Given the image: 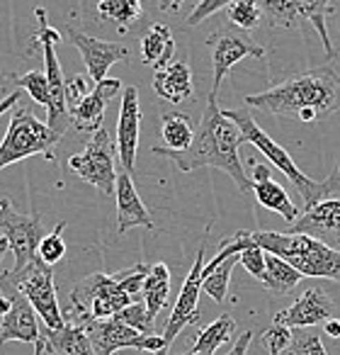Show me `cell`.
Returning <instances> with one entry per match:
<instances>
[{"label":"cell","mask_w":340,"mask_h":355,"mask_svg":"<svg viewBox=\"0 0 340 355\" xmlns=\"http://www.w3.org/2000/svg\"><path fill=\"white\" fill-rule=\"evenodd\" d=\"M251 340H253V331H243V334L238 336L236 343H233V348L229 350L226 355H246L248 348H251Z\"/></svg>","instance_id":"cell-41"},{"label":"cell","mask_w":340,"mask_h":355,"mask_svg":"<svg viewBox=\"0 0 340 355\" xmlns=\"http://www.w3.org/2000/svg\"><path fill=\"white\" fill-rule=\"evenodd\" d=\"M44 353H46V340H44V336H42L35 343V355H44Z\"/></svg>","instance_id":"cell-45"},{"label":"cell","mask_w":340,"mask_h":355,"mask_svg":"<svg viewBox=\"0 0 340 355\" xmlns=\"http://www.w3.org/2000/svg\"><path fill=\"white\" fill-rule=\"evenodd\" d=\"M253 195H256V200H258V205H260V207L282 214V219H285V222L294 224L296 219L301 217L299 207L292 202V198L287 195V190L282 188L280 183H275V180H272V175L260 178V180H253Z\"/></svg>","instance_id":"cell-25"},{"label":"cell","mask_w":340,"mask_h":355,"mask_svg":"<svg viewBox=\"0 0 340 355\" xmlns=\"http://www.w3.org/2000/svg\"><path fill=\"white\" fill-rule=\"evenodd\" d=\"M226 12H229V20L233 22V27H238L243 32L256 30L262 22V12L256 0H236V3H231L226 8Z\"/></svg>","instance_id":"cell-35"},{"label":"cell","mask_w":340,"mask_h":355,"mask_svg":"<svg viewBox=\"0 0 340 355\" xmlns=\"http://www.w3.org/2000/svg\"><path fill=\"white\" fill-rule=\"evenodd\" d=\"M114 198H117V232H119V236H124V234L134 227L153 229L151 212H148L146 205H143L141 198H138L136 185H134V180H132V173L122 171L117 175Z\"/></svg>","instance_id":"cell-21"},{"label":"cell","mask_w":340,"mask_h":355,"mask_svg":"<svg viewBox=\"0 0 340 355\" xmlns=\"http://www.w3.org/2000/svg\"><path fill=\"white\" fill-rule=\"evenodd\" d=\"M262 22L272 30H292L309 20V10L301 0H256Z\"/></svg>","instance_id":"cell-24"},{"label":"cell","mask_w":340,"mask_h":355,"mask_svg":"<svg viewBox=\"0 0 340 355\" xmlns=\"http://www.w3.org/2000/svg\"><path fill=\"white\" fill-rule=\"evenodd\" d=\"M0 282L15 285L32 302L46 329H64L66 326V316L59 306V297H56L54 287V266L44 263L39 256L32 263H27L22 270L0 272Z\"/></svg>","instance_id":"cell-7"},{"label":"cell","mask_w":340,"mask_h":355,"mask_svg":"<svg viewBox=\"0 0 340 355\" xmlns=\"http://www.w3.org/2000/svg\"><path fill=\"white\" fill-rule=\"evenodd\" d=\"M8 83L17 85V88H25L37 105L49 107V80H46L44 71H27L22 76H8Z\"/></svg>","instance_id":"cell-34"},{"label":"cell","mask_w":340,"mask_h":355,"mask_svg":"<svg viewBox=\"0 0 340 355\" xmlns=\"http://www.w3.org/2000/svg\"><path fill=\"white\" fill-rule=\"evenodd\" d=\"M243 103L248 107L296 117L301 122H319L340 110V73L333 66L311 69L282 80L270 90L248 95Z\"/></svg>","instance_id":"cell-2"},{"label":"cell","mask_w":340,"mask_h":355,"mask_svg":"<svg viewBox=\"0 0 340 355\" xmlns=\"http://www.w3.org/2000/svg\"><path fill=\"white\" fill-rule=\"evenodd\" d=\"M262 343L270 355H325L321 336L309 329H289V326L272 324L262 334Z\"/></svg>","instance_id":"cell-20"},{"label":"cell","mask_w":340,"mask_h":355,"mask_svg":"<svg viewBox=\"0 0 340 355\" xmlns=\"http://www.w3.org/2000/svg\"><path fill=\"white\" fill-rule=\"evenodd\" d=\"M256 243L267 253L285 258L304 277H325L340 282V251L306 234L292 232H253Z\"/></svg>","instance_id":"cell-4"},{"label":"cell","mask_w":340,"mask_h":355,"mask_svg":"<svg viewBox=\"0 0 340 355\" xmlns=\"http://www.w3.org/2000/svg\"><path fill=\"white\" fill-rule=\"evenodd\" d=\"M175 54V40L173 32L168 25H151V30L143 35L141 40V61L146 66H153V69H165L170 61H173Z\"/></svg>","instance_id":"cell-26"},{"label":"cell","mask_w":340,"mask_h":355,"mask_svg":"<svg viewBox=\"0 0 340 355\" xmlns=\"http://www.w3.org/2000/svg\"><path fill=\"white\" fill-rule=\"evenodd\" d=\"M195 132H197V129L193 127L188 114L165 112L161 117V137H163L165 148H170V151H185V148L193 144Z\"/></svg>","instance_id":"cell-29"},{"label":"cell","mask_w":340,"mask_h":355,"mask_svg":"<svg viewBox=\"0 0 340 355\" xmlns=\"http://www.w3.org/2000/svg\"><path fill=\"white\" fill-rule=\"evenodd\" d=\"M335 302L328 297V292L321 287H309L296 302L287 309L277 311L272 324L289 326V329H314L333 316Z\"/></svg>","instance_id":"cell-16"},{"label":"cell","mask_w":340,"mask_h":355,"mask_svg":"<svg viewBox=\"0 0 340 355\" xmlns=\"http://www.w3.org/2000/svg\"><path fill=\"white\" fill-rule=\"evenodd\" d=\"M20 98H22V93L20 90H12L8 98H3L0 100V117L8 112V110H12V107H17V103H20Z\"/></svg>","instance_id":"cell-42"},{"label":"cell","mask_w":340,"mask_h":355,"mask_svg":"<svg viewBox=\"0 0 340 355\" xmlns=\"http://www.w3.org/2000/svg\"><path fill=\"white\" fill-rule=\"evenodd\" d=\"M180 355H193V350H190V353H180Z\"/></svg>","instance_id":"cell-47"},{"label":"cell","mask_w":340,"mask_h":355,"mask_svg":"<svg viewBox=\"0 0 340 355\" xmlns=\"http://www.w3.org/2000/svg\"><path fill=\"white\" fill-rule=\"evenodd\" d=\"M209 49H212V66H214V80H212V98L219 95V88H222L224 78L229 76V71L238 64V61L248 59H262L265 56V49H262L258 42H253L248 35H241V32H231V30H222L209 35L207 40Z\"/></svg>","instance_id":"cell-12"},{"label":"cell","mask_w":340,"mask_h":355,"mask_svg":"<svg viewBox=\"0 0 340 355\" xmlns=\"http://www.w3.org/2000/svg\"><path fill=\"white\" fill-rule=\"evenodd\" d=\"M117 144L107 129H98L83 153L69 158V168L85 183L95 185L100 193L112 195L117 188Z\"/></svg>","instance_id":"cell-9"},{"label":"cell","mask_w":340,"mask_h":355,"mask_svg":"<svg viewBox=\"0 0 340 355\" xmlns=\"http://www.w3.org/2000/svg\"><path fill=\"white\" fill-rule=\"evenodd\" d=\"M153 90L161 100H168L173 105L188 103L195 95L193 71H190L188 61H170L165 69H158L153 73Z\"/></svg>","instance_id":"cell-22"},{"label":"cell","mask_w":340,"mask_h":355,"mask_svg":"<svg viewBox=\"0 0 340 355\" xmlns=\"http://www.w3.org/2000/svg\"><path fill=\"white\" fill-rule=\"evenodd\" d=\"M168 295H170V270L165 263H153L146 282H143V302H146V309L153 319L168 304Z\"/></svg>","instance_id":"cell-27"},{"label":"cell","mask_w":340,"mask_h":355,"mask_svg":"<svg viewBox=\"0 0 340 355\" xmlns=\"http://www.w3.org/2000/svg\"><path fill=\"white\" fill-rule=\"evenodd\" d=\"M37 20H39V32L32 37L35 46H42L44 51V73L46 80H49V124L59 137H64L66 129L71 127V110H69V93H66V78H64V71H61L59 64V56H56V44L61 42V35L49 25L46 20V10L44 8H37L35 10Z\"/></svg>","instance_id":"cell-8"},{"label":"cell","mask_w":340,"mask_h":355,"mask_svg":"<svg viewBox=\"0 0 340 355\" xmlns=\"http://www.w3.org/2000/svg\"><path fill=\"white\" fill-rule=\"evenodd\" d=\"M306 6V10H309V22L316 27V32H319L321 37V44H323V51H325V59H335V49L333 44H330V37H328V27H325V17L330 15V12L335 10V0H301Z\"/></svg>","instance_id":"cell-33"},{"label":"cell","mask_w":340,"mask_h":355,"mask_svg":"<svg viewBox=\"0 0 340 355\" xmlns=\"http://www.w3.org/2000/svg\"><path fill=\"white\" fill-rule=\"evenodd\" d=\"M301 277L304 275H301L294 266H289L285 258L265 251V277H262V285L270 292H275V295H287V292L294 290Z\"/></svg>","instance_id":"cell-28"},{"label":"cell","mask_w":340,"mask_h":355,"mask_svg":"<svg viewBox=\"0 0 340 355\" xmlns=\"http://www.w3.org/2000/svg\"><path fill=\"white\" fill-rule=\"evenodd\" d=\"M64 229H66V222H59L54 227V232L46 234L39 241V248H37V256L44 263H49V266H56V263L66 256V241H64V236H61Z\"/></svg>","instance_id":"cell-36"},{"label":"cell","mask_w":340,"mask_h":355,"mask_svg":"<svg viewBox=\"0 0 340 355\" xmlns=\"http://www.w3.org/2000/svg\"><path fill=\"white\" fill-rule=\"evenodd\" d=\"M0 292L10 300V309L0 319V343H8V340L37 343L44 334L39 329V319H37L39 314L35 311L32 302L15 285L0 282Z\"/></svg>","instance_id":"cell-14"},{"label":"cell","mask_w":340,"mask_h":355,"mask_svg":"<svg viewBox=\"0 0 340 355\" xmlns=\"http://www.w3.org/2000/svg\"><path fill=\"white\" fill-rule=\"evenodd\" d=\"M134 302L136 300L124 290L114 272H93L71 290V306L64 311V316L66 321L85 326L95 319H109Z\"/></svg>","instance_id":"cell-5"},{"label":"cell","mask_w":340,"mask_h":355,"mask_svg":"<svg viewBox=\"0 0 340 355\" xmlns=\"http://www.w3.org/2000/svg\"><path fill=\"white\" fill-rule=\"evenodd\" d=\"M66 37L69 42L80 51L85 61V69H88V76L93 83H100V80L107 78V71L112 69L114 64L129 59V49L124 44H114V42H102L95 40V37H88L85 32H78L75 27H66Z\"/></svg>","instance_id":"cell-15"},{"label":"cell","mask_w":340,"mask_h":355,"mask_svg":"<svg viewBox=\"0 0 340 355\" xmlns=\"http://www.w3.org/2000/svg\"><path fill=\"white\" fill-rule=\"evenodd\" d=\"M243 141V134L238 124L231 117H226L224 110H219L217 98L209 95L207 107L199 119V127L195 132V139L185 151H170L165 146H153V153L163 158H170L183 173L197 171V168L212 166L229 173L231 180L238 185L241 193H251L253 180L243 171V163L238 158V146Z\"/></svg>","instance_id":"cell-1"},{"label":"cell","mask_w":340,"mask_h":355,"mask_svg":"<svg viewBox=\"0 0 340 355\" xmlns=\"http://www.w3.org/2000/svg\"><path fill=\"white\" fill-rule=\"evenodd\" d=\"M98 15L107 22H114L119 32H127L143 17L141 0H100Z\"/></svg>","instance_id":"cell-30"},{"label":"cell","mask_w":340,"mask_h":355,"mask_svg":"<svg viewBox=\"0 0 340 355\" xmlns=\"http://www.w3.org/2000/svg\"><path fill=\"white\" fill-rule=\"evenodd\" d=\"M224 112H226V117H231L233 122L238 124V129H241V134H243V141L253 144V146H256L258 151L277 168V171H282V175L289 178V183L294 185L296 193H299L301 200H304L306 209L319 205L321 200H330V198H338L340 195V171L338 168H335L328 178H323L321 183L319 180H311V178H306L304 173L296 168V163L292 161L289 153H287L280 144L272 141V139L258 127L256 119H253V114L248 112V110H224Z\"/></svg>","instance_id":"cell-3"},{"label":"cell","mask_w":340,"mask_h":355,"mask_svg":"<svg viewBox=\"0 0 340 355\" xmlns=\"http://www.w3.org/2000/svg\"><path fill=\"white\" fill-rule=\"evenodd\" d=\"M238 263H241V253H238V256L226 258L224 263H219V266L214 268V270L209 272L207 277H204L202 290L207 292V295L212 297L217 304H224V302H226L229 282H231V272H233V268H236Z\"/></svg>","instance_id":"cell-32"},{"label":"cell","mask_w":340,"mask_h":355,"mask_svg":"<svg viewBox=\"0 0 340 355\" xmlns=\"http://www.w3.org/2000/svg\"><path fill=\"white\" fill-rule=\"evenodd\" d=\"M59 141V134L49 124L37 119L32 110L15 107V112L10 114V127L0 141V171L27 156H37V153L54 158V146Z\"/></svg>","instance_id":"cell-6"},{"label":"cell","mask_w":340,"mask_h":355,"mask_svg":"<svg viewBox=\"0 0 340 355\" xmlns=\"http://www.w3.org/2000/svg\"><path fill=\"white\" fill-rule=\"evenodd\" d=\"M46 350L56 355H98L85 326L66 321L64 329H46Z\"/></svg>","instance_id":"cell-23"},{"label":"cell","mask_w":340,"mask_h":355,"mask_svg":"<svg viewBox=\"0 0 340 355\" xmlns=\"http://www.w3.org/2000/svg\"><path fill=\"white\" fill-rule=\"evenodd\" d=\"M119 90H122V80L117 78H105L100 83H95V88L80 103H75L71 107V122H73V127L83 134H95L98 129H102L107 103Z\"/></svg>","instance_id":"cell-19"},{"label":"cell","mask_w":340,"mask_h":355,"mask_svg":"<svg viewBox=\"0 0 340 355\" xmlns=\"http://www.w3.org/2000/svg\"><path fill=\"white\" fill-rule=\"evenodd\" d=\"M185 0H158V8H161L163 12H178L180 8H183Z\"/></svg>","instance_id":"cell-44"},{"label":"cell","mask_w":340,"mask_h":355,"mask_svg":"<svg viewBox=\"0 0 340 355\" xmlns=\"http://www.w3.org/2000/svg\"><path fill=\"white\" fill-rule=\"evenodd\" d=\"M204 256H207V243H202L195 256V263L190 268L188 277L183 282V290L178 295V302L173 306V314L168 316L165 331H163V338H165L168 348L183 334L185 326H195L199 321V292H202V282H204Z\"/></svg>","instance_id":"cell-13"},{"label":"cell","mask_w":340,"mask_h":355,"mask_svg":"<svg viewBox=\"0 0 340 355\" xmlns=\"http://www.w3.org/2000/svg\"><path fill=\"white\" fill-rule=\"evenodd\" d=\"M236 331V321L231 314H222L219 319H214L209 326H204L199 331L197 340H195L193 355H214Z\"/></svg>","instance_id":"cell-31"},{"label":"cell","mask_w":340,"mask_h":355,"mask_svg":"<svg viewBox=\"0 0 340 355\" xmlns=\"http://www.w3.org/2000/svg\"><path fill=\"white\" fill-rule=\"evenodd\" d=\"M289 232L306 234L340 251V198L321 200L311 209H304V214L292 224Z\"/></svg>","instance_id":"cell-17"},{"label":"cell","mask_w":340,"mask_h":355,"mask_svg":"<svg viewBox=\"0 0 340 355\" xmlns=\"http://www.w3.org/2000/svg\"><path fill=\"white\" fill-rule=\"evenodd\" d=\"M338 171H340V161H338Z\"/></svg>","instance_id":"cell-48"},{"label":"cell","mask_w":340,"mask_h":355,"mask_svg":"<svg viewBox=\"0 0 340 355\" xmlns=\"http://www.w3.org/2000/svg\"><path fill=\"white\" fill-rule=\"evenodd\" d=\"M119 321H124L132 329L141 331V334H156V319L148 314L146 302H134V304L124 306L119 314H114Z\"/></svg>","instance_id":"cell-37"},{"label":"cell","mask_w":340,"mask_h":355,"mask_svg":"<svg viewBox=\"0 0 340 355\" xmlns=\"http://www.w3.org/2000/svg\"><path fill=\"white\" fill-rule=\"evenodd\" d=\"M8 248H10V246H8V241H6V239H0V258L6 256V251H8Z\"/></svg>","instance_id":"cell-46"},{"label":"cell","mask_w":340,"mask_h":355,"mask_svg":"<svg viewBox=\"0 0 340 355\" xmlns=\"http://www.w3.org/2000/svg\"><path fill=\"white\" fill-rule=\"evenodd\" d=\"M231 3H236V0H199L197 8H195V10L190 12L188 25H190V27L199 25V22H204L207 17H212L214 12L224 10V8H229Z\"/></svg>","instance_id":"cell-39"},{"label":"cell","mask_w":340,"mask_h":355,"mask_svg":"<svg viewBox=\"0 0 340 355\" xmlns=\"http://www.w3.org/2000/svg\"><path fill=\"white\" fill-rule=\"evenodd\" d=\"M323 334H328L330 338H340V319L330 316L328 321H323Z\"/></svg>","instance_id":"cell-43"},{"label":"cell","mask_w":340,"mask_h":355,"mask_svg":"<svg viewBox=\"0 0 340 355\" xmlns=\"http://www.w3.org/2000/svg\"><path fill=\"white\" fill-rule=\"evenodd\" d=\"M0 236L6 239L15 256L12 270H22L37 258L39 241L46 236L42 214H20L15 212L10 200L0 198Z\"/></svg>","instance_id":"cell-10"},{"label":"cell","mask_w":340,"mask_h":355,"mask_svg":"<svg viewBox=\"0 0 340 355\" xmlns=\"http://www.w3.org/2000/svg\"><path fill=\"white\" fill-rule=\"evenodd\" d=\"M241 266L246 268L256 280L262 282V277H265V251H262L258 243L248 246L246 251L241 253Z\"/></svg>","instance_id":"cell-38"},{"label":"cell","mask_w":340,"mask_h":355,"mask_svg":"<svg viewBox=\"0 0 340 355\" xmlns=\"http://www.w3.org/2000/svg\"><path fill=\"white\" fill-rule=\"evenodd\" d=\"M138 129H141V107H138V90L127 85L122 93L119 105V122H117V153L122 171L132 173L136 163L138 148Z\"/></svg>","instance_id":"cell-18"},{"label":"cell","mask_w":340,"mask_h":355,"mask_svg":"<svg viewBox=\"0 0 340 355\" xmlns=\"http://www.w3.org/2000/svg\"><path fill=\"white\" fill-rule=\"evenodd\" d=\"M338 3H340V0H338Z\"/></svg>","instance_id":"cell-49"},{"label":"cell","mask_w":340,"mask_h":355,"mask_svg":"<svg viewBox=\"0 0 340 355\" xmlns=\"http://www.w3.org/2000/svg\"><path fill=\"white\" fill-rule=\"evenodd\" d=\"M93 348L98 355H112L122 348H134V350H146V353H163L168 350V343L163 336L158 334H141V331L132 329L124 321H119L117 316L109 319H95L85 324Z\"/></svg>","instance_id":"cell-11"},{"label":"cell","mask_w":340,"mask_h":355,"mask_svg":"<svg viewBox=\"0 0 340 355\" xmlns=\"http://www.w3.org/2000/svg\"><path fill=\"white\" fill-rule=\"evenodd\" d=\"M66 93H69V110H71L75 103H80V100L90 93V90H88V78L78 73V76H73L71 80H66Z\"/></svg>","instance_id":"cell-40"}]
</instances>
